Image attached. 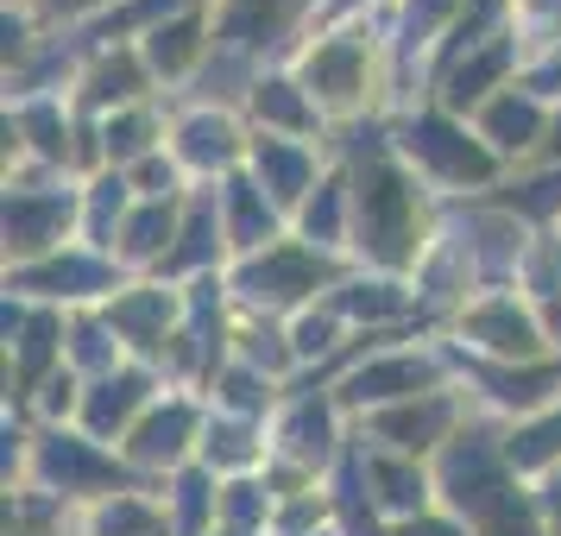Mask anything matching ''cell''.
Returning a JSON list of instances; mask_svg holds the SVG:
<instances>
[{"instance_id": "6da1fadb", "label": "cell", "mask_w": 561, "mask_h": 536, "mask_svg": "<svg viewBox=\"0 0 561 536\" xmlns=\"http://www.w3.org/2000/svg\"><path fill=\"white\" fill-rule=\"evenodd\" d=\"M359 146V233H366V253L379 259V265H404L416 247V203H410L404 178L385 164L379 152V133H354Z\"/></svg>"}, {"instance_id": "7a4b0ae2", "label": "cell", "mask_w": 561, "mask_h": 536, "mask_svg": "<svg viewBox=\"0 0 561 536\" xmlns=\"http://www.w3.org/2000/svg\"><path fill=\"white\" fill-rule=\"evenodd\" d=\"M404 146H410V158H423L430 171H442V178H455V183H485L492 178V158H485L480 146H467V133L448 127V121H435V114L410 121Z\"/></svg>"}, {"instance_id": "3957f363", "label": "cell", "mask_w": 561, "mask_h": 536, "mask_svg": "<svg viewBox=\"0 0 561 536\" xmlns=\"http://www.w3.org/2000/svg\"><path fill=\"white\" fill-rule=\"evenodd\" d=\"M316 284H329V265L316 253H297V247H278V253L253 259V265L240 272V290H247L253 304H297Z\"/></svg>"}, {"instance_id": "277c9868", "label": "cell", "mask_w": 561, "mask_h": 536, "mask_svg": "<svg viewBox=\"0 0 561 536\" xmlns=\"http://www.w3.org/2000/svg\"><path fill=\"white\" fill-rule=\"evenodd\" d=\"M442 480H448V499H455L460 511H485L492 499H505V467H499V455H492L485 435H467V442L448 448Z\"/></svg>"}, {"instance_id": "5b68a950", "label": "cell", "mask_w": 561, "mask_h": 536, "mask_svg": "<svg viewBox=\"0 0 561 536\" xmlns=\"http://www.w3.org/2000/svg\"><path fill=\"white\" fill-rule=\"evenodd\" d=\"M70 221V196H57V190H20V196H7V247L13 253H45L57 233Z\"/></svg>"}, {"instance_id": "8992f818", "label": "cell", "mask_w": 561, "mask_h": 536, "mask_svg": "<svg viewBox=\"0 0 561 536\" xmlns=\"http://www.w3.org/2000/svg\"><path fill=\"white\" fill-rule=\"evenodd\" d=\"M45 480L64 486V492H89V486H121L127 474L107 455H95L89 442H77V435H51L45 442Z\"/></svg>"}, {"instance_id": "52a82bcc", "label": "cell", "mask_w": 561, "mask_h": 536, "mask_svg": "<svg viewBox=\"0 0 561 536\" xmlns=\"http://www.w3.org/2000/svg\"><path fill=\"white\" fill-rule=\"evenodd\" d=\"M359 77H366V45L359 38H334V45H322L309 57V89H322L329 102H347L359 89Z\"/></svg>"}, {"instance_id": "ba28073f", "label": "cell", "mask_w": 561, "mask_h": 536, "mask_svg": "<svg viewBox=\"0 0 561 536\" xmlns=\"http://www.w3.org/2000/svg\"><path fill=\"white\" fill-rule=\"evenodd\" d=\"M435 379L430 360H379V366H359L347 379V398L366 404V398H404V391H423Z\"/></svg>"}, {"instance_id": "9c48e42d", "label": "cell", "mask_w": 561, "mask_h": 536, "mask_svg": "<svg viewBox=\"0 0 561 536\" xmlns=\"http://www.w3.org/2000/svg\"><path fill=\"white\" fill-rule=\"evenodd\" d=\"M467 334L473 341H485L492 354H536V329H530V316H517L511 304H485L467 316Z\"/></svg>"}, {"instance_id": "30bf717a", "label": "cell", "mask_w": 561, "mask_h": 536, "mask_svg": "<svg viewBox=\"0 0 561 536\" xmlns=\"http://www.w3.org/2000/svg\"><path fill=\"white\" fill-rule=\"evenodd\" d=\"M190 430H196V417H190V404H164L158 417H146L139 423V435H133V460H171L190 442Z\"/></svg>"}, {"instance_id": "8fae6325", "label": "cell", "mask_w": 561, "mask_h": 536, "mask_svg": "<svg viewBox=\"0 0 561 536\" xmlns=\"http://www.w3.org/2000/svg\"><path fill=\"white\" fill-rule=\"evenodd\" d=\"M442 430H448V404L442 398H423L416 410H385L379 417V435L398 442V448H430Z\"/></svg>"}, {"instance_id": "7c38bea8", "label": "cell", "mask_w": 561, "mask_h": 536, "mask_svg": "<svg viewBox=\"0 0 561 536\" xmlns=\"http://www.w3.org/2000/svg\"><path fill=\"white\" fill-rule=\"evenodd\" d=\"M290 13H297V0H233L228 20H221V38H233V45H259V38H272Z\"/></svg>"}, {"instance_id": "4fadbf2b", "label": "cell", "mask_w": 561, "mask_h": 536, "mask_svg": "<svg viewBox=\"0 0 561 536\" xmlns=\"http://www.w3.org/2000/svg\"><path fill=\"white\" fill-rule=\"evenodd\" d=\"M139 398H146V379H139V373H114V379H102L95 391H89V430L95 435L121 430Z\"/></svg>"}, {"instance_id": "5bb4252c", "label": "cell", "mask_w": 561, "mask_h": 536, "mask_svg": "<svg viewBox=\"0 0 561 536\" xmlns=\"http://www.w3.org/2000/svg\"><path fill=\"white\" fill-rule=\"evenodd\" d=\"M259 178H265V190L278 196V203H297L309 183V158L297 152V146H278V139H259Z\"/></svg>"}, {"instance_id": "9a60e30c", "label": "cell", "mask_w": 561, "mask_h": 536, "mask_svg": "<svg viewBox=\"0 0 561 536\" xmlns=\"http://www.w3.org/2000/svg\"><path fill=\"white\" fill-rule=\"evenodd\" d=\"M20 284H32V290H107L114 284V272H107L102 259H51V265H38V272H26Z\"/></svg>"}, {"instance_id": "2e32d148", "label": "cell", "mask_w": 561, "mask_h": 536, "mask_svg": "<svg viewBox=\"0 0 561 536\" xmlns=\"http://www.w3.org/2000/svg\"><path fill=\"white\" fill-rule=\"evenodd\" d=\"M505 64H511V45H505V38H492V45H485L480 57H467V64H460L455 77H448V102H455V107L480 102V95H485V82H499V77H505Z\"/></svg>"}, {"instance_id": "e0dca14e", "label": "cell", "mask_w": 561, "mask_h": 536, "mask_svg": "<svg viewBox=\"0 0 561 536\" xmlns=\"http://www.w3.org/2000/svg\"><path fill=\"white\" fill-rule=\"evenodd\" d=\"M164 316H171V297L164 290H139L127 304H114V329H127L139 347H158L164 341Z\"/></svg>"}, {"instance_id": "ac0fdd59", "label": "cell", "mask_w": 561, "mask_h": 536, "mask_svg": "<svg viewBox=\"0 0 561 536\" xmlns=\"http://www.w3.org/2000/svg\"><path fill=\"white\" fill-rule=\"evenodd\" d=\"M215 208L208 203H196L190 208V221H183V240L164 253V272H190V265H203V259H215Z\"/></svg>"}, {"instance_id": "d6986e66", "label": "cell", "mask_w": 561, "mask_h": 536, "mask_svg": "<svg viewBox=\"0 0 561 536\" xmlns=\"http://www.w3.org/2000/svg\"><path fill=\"white\" fill-rule=\"evenodd\" d=\"M183 158H196V164H228L233 158V127L221 121V114L183 121Z\"/></svg>"}, {"instance_id": "ffe728a7", "label": "cell", "mask_w": 561, "mask_h": 536, "mask_svg": "<svg viewBox=\"0 0 561 536\" xmlns=\"http://www.w3.org/2000/svg\"><path fill=\"white\" fill-rule=\"evenodd\" d=\"M228 208H233V240L240 247H259V240H272V208L259 203V190L247 178L228 183Z\"/></svg>"}, {"instance_id": "44dd1931", "label": "cell", "mask_w": 561, "mask_h": 536, "mask_svg": "<svg viewBox=\"0 0 561 536\" xmlns=\"http://www.w3.org/2000/svg\"><path fill=\"white\" fill-rule=\"evenodd\" d=\"M485 139H492V146H530L536 139V102H517V95L492 102L485 107Z\"/></svg>"}, {"instance_id": "7402d4cb", "label": "cell", "mask_w": 561, "mask_h": 536, "mask_svg": "<svg viewBox=\"0 0 561 536\" xmlns=\"http://www.w3.org/2000/svg\"><path fill=\"white\" fill-rule=\"evenodd\" d=\"M366 474H373V486H379V499L391 511L423 505V474H416V467H404V460H366Z\"/></svg>"}, {"instance_id": "603a6c76", "label": "cell", "mask_w": 561, "mask_h": 536, "mask_svg": "<svg viewBox=\"0 0 561 536\" xmlns=\"http://www.w3.org/2000/svg\"><path fill=\"white\" fill-rule=\"evenodd\" d=\"M480 379L505 404H536V398H549V385H561V366H542V373H480Z\"/></svg>"}, {"instance_id": "cb8c5ba5", "label": "cell", "mask_w": 561, "mask_h": 536, "mask_svg": "<svg viewBox=\"0 0 561 536\" xmlns=\"http://www.w3.org/2000/svg\"><path fill=\"white\" fill-rule=\"evenodd\" d=\"M284 442H290V455H316V460H322V455H329V404H297Z\"/></svg>"}, {"instance_id": "d4e9b609", "label": "cell", "mask_w": 561, "mask_h": 536, "mask_svg": "<svg viewBox=\"0 0 561 536\" xmlns=\"http://www.w3.org/2000/svg\"><path fill=\"white\" fill-rule=\"evenodd\" d=\"M253 107L265 114V121H278V127H309V107H304V95H297L290 82H259Z\"/></svg>"}, {"instance_id": "484cf974", "label": "cell", "mask_w": 561, "mask_h": 536, "mask_svg": "<svg viewBox=\"0 0 561 536\" xmlns=\"http://www.w3.org/2000/svg\"><path fill=\"white\" fill-rule=\"evenodd\" d=\"M171 240V203H158V208H139L127 221V253L133 259H146V253H158Z\"/></svg>"}, {"instance_id": "4316f807", "label": "cell", "mask_w": 561, "mask_h": 536, "mask_svg": "<svg viewBox=\"0 0 561 536\" xmlns=\"http://www.w3.org/2000/svg\"><path fill=\"white\" fill-rule=\"evenodd\" d=\"M133 89H139V64H133V57H114V64H102V70H95V82H89V102H95V107L127 102Z\"/></svg>"}, {"instance_id": "83f0119b", "label": "cell", "mask_w": 561, "mask_h": 536, "mask_svg": "<svg viewBox=\"0 0 561 536\" xmlns=\"http://www.w3.org/2000/svg\"><path fill=\"white\" fill-rule=\"evenodd\" d=\"M190 52H196V26H190V20L152 32V64L164 70V77H171V70H183V64H190Z\"/></svg>"}, {"instance_id": "f1b7e54d", "label": "cell", "mask_w": 561, "mask_h": 536, "mask_svg": "<svg viewBox=\"0 0 561 536\" xmlns=\"http://www.w3.org/2000/svg\"><path fill=\"white\" fill-rule=\"evenodd\" d=\"M341 309L347 316H398L404 290H391V284H354V290H341Z\"/></svg>"}, {"instance_id": "f546056e", "label": "cell", "mask_w": 561, "mask_h": 536, "mask_svg": "<svg viewBox=\"0 0 561 536\" xmlns=\"http://www.w3.org/2000/svg\"><path fill=\"white\" fill-rule=\"evenodd\" d=\"M304 228H309V240H341V183L316 190V203L304 208Z\"/></svg>"}, {"instance_id": "4dcf8cb0", "label": "cell", "mask_w": 561, "mask_h": 536, "mask_svg": "<svg viewBox=\"0 0 561 536\" xmlns=\"http://www.w3.org/2000/svg\"><path fill=\"white\" fill-rule=\"evenodd\" d=\"M556 448H561V410L549 423H536V430L517 435V442H511V460H517V467H536V460H549Z\"/></svg>"}, {"instance_id": "1f68e13d", "label": "cell", "mask_w": 561, "mask_h": 536, "mask_svg": "<svg viewBox=\"0 0 561 536\" xmlns=\"http://www.w3.org/2000/svg\"><path fill=\"white\" fill-rule=\"evenodd\" d=\"M102 536H158L152 524V511L139 505V499H121V505H107L102 511V524H95Z\"/></svg>"}, {"instance_id": "d6a6232c", "label": "cell", "mask_w": 561, "mask_h": 536, "mask_svg": "<svg viewBox=\"0 0 561 536\" xmlns=\"http://www.w3.org/2000/svg\"><path fill=\"white\" fill-rule=\"evenodd\" d=\"M51 347H57V322H51V316H32L26 341H20V373H26V379H38V366L51 360Z\"/></svg>"}, {"instance_id": "836d02e7", "label": "cell", "mask_w": 561, "mask_h": 536, "mask_svg": "<svg viewBox=\"0 0 561 536\" xmlns=\"http://www.w3.org/2000/svg\"><path fill=\"white\" fill-rule=\"evenodd\" d=\"M492 20H499V0H473V13H467V20L455 26V38H448V52H442V64H455L460 52H473V45L485 38V26H492Z\"/></svg>"}, {"instance_id": "e575fe53", "label": "cell", "mask_w": 561, "mask_h": 536, "mask_svg": "<svg viewBox=\"0 0 561 536\" xmlns=\"http://www.w3.org/2000/svg\"><path fill=\"white\" fill-rule=\"evenodd\" d=\"M146 139H152V121H139V114H121V121H107V133H102V146L114 158H139Z\"/></svg>"}, {"instance_id": "d590c367", "label": "cell", "mask_w": 561, "mask_h": 536, "mask_svg": "<svg viewBox=\"0 0 561 536\" xmlns=\"http://www.w3.org/2000/svg\"><path fill=\"white\" fill-rule=\"evenodd\" d=\"M480 517H485V536H536L530 511L517 505V499H511V492H505V499H492V505H485Z\"/></svg>"}, {"instance_id": "8d00e7d4", "label": "cell", "mask_w": 561, "mask_h": 536, "mask_svg": "<svg viewBox=\"0 0 561 536\" xmlns=\"http://www.w3.org/2000/svg\"><path fill=\"white\" fill-rule=\"evenodd\" d=\"M511 208H524V215H549V208H561V171L517 183V190H511Z\"/></svg>"}, {"instance_id": "74e56055", "label": "cell", "mask_w": 561, "mask_h": 536, "mask_svg": "<svg viewBox=\"0 0 561 536\" xmlns=\"http://www.w3.org/2000/svg\"><path fill=\"white\" fill-rule=\"evenodd\" d=\"M247 455H253V435L240 430V423H215V430H208V460H221V467H240Z\"/></svg>"}, {"instance_id": "f35d334b", "label": "cell", "mask_w": 561, "mask_h": 536, "mask_svg": "<svg viewBox=\"0 0 561 536\" xmlns=\"http://www.w3.org/2000/svg\"><path fill=\"white\" fill-rule=\"evenodd\" d=\"M178 511H183V536L203 531V511H208V480L203 474H183L178 480Z\"/></svg>"}, {"instance_id": "ab89813d", "label": "cell", "mask_w": 561, "mask_h": 536, "mask_svg": "<svg viewBox=\"0 0 561 536\" xmlns=\"http://www.w3.org/2000/svg\"><path fill=\"white\" fill-rule=\"evenodd\" d=\"M341 511H347L354 536H373V511L359 505V460H347V474H341Z\"/></svg>"}, {"instance_id": "60d3db41", "label": "cell", "mask_w": 561, "mask_h": 536, "mask_svg": "<svg viewBox=\"0 0 561 536\" xmlns=\"http://www.w3.org/2000/svg\"><path fill=\"white\" fill-rule=\"evenodd\" d=\"M26 127H32V139H38V152L64 158V127H57V114H51V107H32V114H26Z\"/></svg>"}, {"instance_id": "b9f144b4", "label": "cell", "mask_w": 561, "mask_h": 536, "mask_svg": "<svg viewBox=\"0 0 561 536\" xmlns=\"http://www.w3.org/2000/svg\"><path fill=\"white\" fill-rule=\"evenodd\" d=\"M121 203H127V183H121V178L95 183V233H107V221L121 215Z\"/></svg>"}, {"instance_id": "7bdbcfd3", "label": "cell", "mask_w": 561, "mask_h": 536, "mask_svg": "<svg viewBox=\"0 0 561 536\" xmlns=\"http://www.w3.org/2000/svg\"><path fill=\"white\" fill-rule=\"evenodd\" d=\"M448 7H455V0H410V13H404V32H410V45H416V38H423V32H430L435 20L448 13Z\"/></svg>"}, {"instance_id": "ee69618b", "label": "cell", "mask_w": 561, "mask_h": 536, "mask_svg": "<svg viewBox=\"0 0 561 536\" xmlns=\"http://www.w3.org/2000/svg\"><path fill=\"white\" fill-rule=\"evenodd\" d=\"M221 391H228L233 410H259V404H265V391H259L253 373H228V379H221Z\"/></svg>"}, {"instance_id": "f6af8a7d", "label": "cell", "mask_w": 561, "mask_h": 536, "mask_svg": "<svg viewBox=\"0 0 561 536\" xmlns=\"http://www.w3.org/2000/svg\"><path fill=\"white\" fill-rule=\"evenodd\" d=\"M297 347H304V354H329L334 347V316H309L304 329H297Z\"/></svg>"}, {"instance_id": "bcb514c9", "label": "cell", "mask_w": 561, "mask_h": 536, "mask_svg": "<svg viewBox=\"0 0 561 536\" xmlns=\"http://www.w3.org/2000/svg\"><path fill=\"white\" fill-rule=\"evenodd\" d=\"M259 511H265V499H259V486H233L228 492V517L247 531V524H259Z\"/></svg>"}, {"instance_id": "7dc6e473", "label": "cell", "mask_w": 561, "mask_h": 536, "mask_svg": "<svg viewBox=\"0 0 561 536\" xmlns=\"http://www.w3.org/2000/svg\"><path fill=\"white\" fill-rule=\"evenodd\" d=\"M536 290H542V297H561V253L556 247L536 253Z\"/></svg>"}, {"instance_id": "c3c4849f", "label": "cell", "mask_w": 561, "mask_h": 536, "mask_svg": "<svg viewBox=\"0 0 561 536\" xmlns=\"http://www.w3.org/2000/svg\"><path fill=\"white\" fill-rule=\"evenodd\" d=\"M164 7H183V0H133V7H127V13H121V20H107V26H102V38H107V32H114V26H133V20H158Z\"/></svg>"}, {"instance_id": "681fc988", "label": "cell", "mask_w": 561, "mask_h": 536, "mask_svg": "<svg viewBox=\"0 0 561 536\" xmlns=\"http://www.w3.org/2000/svg\"><path fill=\"white\" fill-rule=\"evenodd\" d=\"M77 360L82 366H107V334L102 329H77Z\"/></svg>"}, {"instance_id": "f907efd6", "label": "cell", "mask_w": 561, "mask_h": 536, "mask_svg": "<svg viewBox=\"0 0 561 536\" xmlns=\"http://www.w3.org/2000/svg\"><path fill=\"white\" fill-rule=\"evenodd\" d=\"M247 347H253V360H259V366H284V347H278V334H253Z\"/></svg>"}, {"instance_id": "816d5d0a", "label": "cell", "mask_w": 561, "mask_h": 536, "mask_svg": "<svg viewBox=\"0 0 561 536\" xmlns=\"http://www.w3.org/2000/svg\"><path fill=\"white\" fill-rule=\"evenodd\" d=\"M398 536H460V531H455V524H435V517H410Z\"/></svg>"}, {"instance_id": "f5cc1de1", "label": "cell", "mask_w": 561, "mask_h": 536, "mask_svg": "<svg viewBox=\"0 0 561 536\" xmlns=\"http://www.w3.org/2000/svg\"><path fill=\"white\" fill-rule=\"evenodd\" d=\"M139 183H146V190H171V164L146 158V164H139Z\"/></svg>"}, {"instance_id": "db71d44e", "label": "cell", "mask_w": 561, "mask_h": 536, "mask_svg": "<svg viewBox=\"0 0 561 536\" xmlns=\"http://www.w3.org/2000/svg\"><path fill=\"white\" fill-rule=\"evenodd\" d=\"M542 511H549V524H556V536H561V474L542 486Z\"/></svg>"}, {"instance_id": "11a10c76", "label": "cell", "mask_w": 561, "mask_h": 536, "mask_svg": "<svg viewBox=\"0 0 561 536\" xmlns=\"http://www.w3.org/2000/svg\"><path fill=\"white\" fill-rule=\"evenodd\" d=\"M64 404H70V379H57L51 398H45V410H64Z\"/></svg>"}, {"instance_id": "9f6ffc18", "label": "cell", "mask_w": 561, "mask_h": 536, "mask_svg": "<svg viewBox=\"0 0 561 536\" xmlns=\"http://www.w3.org/2000/svg\"><path fill=\"white\" fill-rule=\"evenodd\" d=\"M536 13H561V0H530Z\"/></svg>"}, {"instance_id": "6f0895ef", "label": "cell", "mask_w": 561, "mask_h": 536, "mask_svg": "<svg viewBox=\"0 0 561 536\" xmlns=\"http://www.w3.org/2000/svg\"><path fill=\"white\" fill-rule=\"evenodd\" d=\"M549 322H556V329H561V297H556V309H549Z\"/></svg>"}, {"instance_id": "680465c9", "label": "cell", "mask_w": 561, "mask_h": 536, "mask_svg": "<svg viewBox=\"0 0 561 536\" xmlns=\"http://www.w3.org/2000/svg\"><path fill=\"white\" fill-rule=\"evenodd\" d=\"M556 152H561V121H556Z\"/></svg>"}, {"instance_id": "91938a15", "label": "cell", "mask_w": 561, "mask_h": 536, "mask_svg": "<svg viewBox=\"0 0 561 536\" xmlns=\"http://www.w3.org/2000/svg\"><path fill=\"white\" fill-rule=\"evenodd\" d=\"M57 7H82V0H57Z\"/></svg>"}]
</instances>
